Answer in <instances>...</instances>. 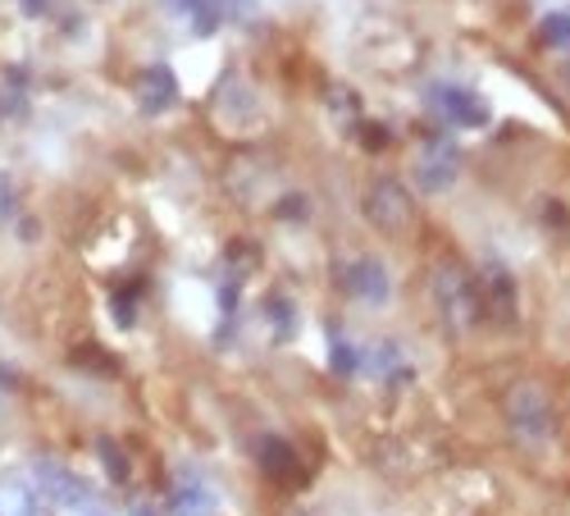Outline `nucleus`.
Here are the masks:
<instances>
[{"mask_svg": "<svg viewBox=\"0 0 570 516\" xmlns=\"http://www.w3.org/2000/svg\"><path fill=\"white\" fill-rule=\"evenodd\" d=\"M502 411H507L511 439H515L520 448H543V444H552V435H557L552 398H548L534 380L511 384V389H507V398H502Z\"/></svg>", "mask_w": 570, "mask_h": 516, "instance_id": "f257e3e1", "label": "nucleus"}, {"mask_svg": "<svg viewBox=\"0 0 570 516\" xmlns=\"http://www.w3.org/2000/svg\"><path fill=\"white\" fill-rule=\"evenodd\" d=\"M434 302H439V311H443V320L452 324V330H465V324L484 320L480 284H474V279L465 270H456V265H443L434 274Z\"/></svg>", "mask_w": 570, "mask_h": 516, "instance_id": "f03ea898", "label": "nucleus"}, {"mask_svg": "<svg viewBox=\"0 0 570 516\" xmlns=\"http://www.w3.org/2000/svg\"><path fill=\"white\" fill-rule=\"evenodd\" d=\"M430 110H434L443 124H452V128H484V124L493 119L489 101L480 97V91L461 87V82H434V87H430Z\"/></svg>", "mask_w": 570, "mask_h": 516, "instance_id": "7ed1b4c3", "label": "nucleus"}, {"mask_svg": "<svg viewBox=\"0 0 570 516\" xmlns=\"http://www.w3.org/2000/svg\"><path fill=\"white\" fill-rule=\"evenodd\" d=\"M365 215H370L374 228L402 233V228L411 224L415 206H411V193H406L397 178H374V183L365 187Z\"/></svg>", "mask_w": 570, "mask_h": 516, "instance_id": "20e7f679", "label": "nucleus"}, {"mask_svg": "<svg viewBox=\"0 0 570 516\" xmlns=\"http://www.w3.org/2000/svg\"><path fill=\"white\" fill-rule=\"evenodd\" d=\"M461 174V152L448 143V137H434L415 152V183L420 193H448Z\"/></svg>", "mask_w": 570, "mask_h": 516, "instance_id": "39448f33", "label": "nucleus"}, {"mask_svg": "<svg viewBox=\"0 0 570 516\" xmlns=\"http://www.w3.org/2000/svg\"><path fill=\"white\" fill-rule=\"evenodd\" d=\"M338 279H343V289L365 306H384L393 298V279H389V270H384L379 256H352L338 270Z\"/></svg>", "mask_w": 570, "mask_h": 516, "instance_id": "423d86ee", "label": "nucleus"}, {"mask_svg": "<svg viewBox=\"0 0 570 516\" xmlns=\"http://www.w3.org/2000/svg\"><path fill=\"white\" fill-rule=\"evenodd\" d=\"M32 485L46 494V503H60V507H87V503H91V485L78 480L69 466H60V461H51V457H41V461L32 466Z\"/></svg>", "mask_w": 570, "mask_h": 516, "instance_id": "0eeeda50", "label": "nucleus"}, {"mask_svg": "<svg viewBox=\"0 0 570 516\" xmlns=\"http://www.w3.org/2000/svg\"><path fill=\"white\" fill-rule=\"evenodd\" d=\"M256 461H261V471L274 480V485H302V457L293 452L288 439H278V435H265L256 444Z\"/></svg>", "mask_w": 570, "mask_h": 516, "instance_id": "6e6552de", "label": "nucleus"}, {"mask_svg": "<svg viewBox=\"0 0 570 516\" xmlns=\"http://www.w3.org/2000/svg\"><path fill=\"white\" fill-rule=\"evenodd\" d=\"M174 101H178V78H174V69H169V65L141 69V78H137V106H141V115H165Z\"/></svg>", "mask_w": 570, "mask_h": 516, "instance_id": "1a4fd4ad", "label": "nucleus"}, {"mask_svg": "<svg viewBox=\"0 0 570 516\" xmlns=\"http://www.w3.org/2000/svg\"><path fill=\"white\" fill-rule=\"evenodd\" d=\"M480 302H484V315L489 320H511L515 315V284L502 265H489V279L480 289Z\"/></svg>", "mask_w": 570, "mask_h": 516, "instance_id": "9d476101", "label": "nucleus"}, {"mask_svg": "<svg viewBox=\"0 0 570 516\" xmlns=\"http://www.w3.org/2000/svg\"><path fill=\"white\" fill-rule=\"evenodd\" d=\"M46 494L32 480H14V485H0V516H51L46 512Z\"/></svg>", "mask_w": 570, "mask_h": 516, "instance_id": "9b49d317", "label": "nucleus"}, {"mask_svg": "<svg viewBox=\"0 0 570 516\" xmlns=\"http://www.w3.org/2000/svg\"><path fill=\"white\" fill-rule=\"evenodd\" d=\"M169 512L174 516H210L215 512V498H210V489L202 485V480H178V489H174V498H169Z\"/></svg>", "mask_w": 570, "mask_h": 516, "instance_id": "f8f14e48", "label": "nucleus"}, {"mask_svg": "<svg viewBox=\"0 0 570 516\" xmlns=\"http://www.w3.org/2000/svg\"><path fill=\"white\" fill-rule=\"evenodd\" d=\"M178 10L187 14V23H193L197 37H210L224 23V6H219V0H178Z\"/></svg>", "mask_w": 570, "mask_h": 516, "instance_id": "ddd939ff", "label": "nucleus"}, {"mask_svg": "<svg viewBox=\"0 0 570 516\" xmlns=\"http://www.w3.org/2000/svg\"><path fill=\"white\" fill-rule=\"evenodd\" d=\"M534 37H539L543 51H570V10H552V14H543L539 28H534Z\"/></svg>", "mask_w": 570, "mask_h": 516, "instance_id": "4468645a", "label": "nucleus"}, {"mask_svg": "<svg viewBox=\"0 0 570 516\" xmlns=\"http://www.w3.org/2000/svg\"><path fill=\"white\" fill-rule=\"evenodd\" d=\"M361 366H370L374 374H384V380H406V374H411V370H406L411 361H406L393 343H379L370 357H361Z\"/></svg>", "mask_w": 570, "mask_h": 516, "instance_id": "2eb2a0df", "label": "nucleus"}, {"mask_svg": "<svg viewBox=\"0 0 570 516\" xmlns=\"http://www.w3.org/2000/svg\"><path fill=\"white\" fill-rule=\"evenodd\" d=\"M97 457H101V466L110 471L115 485H128V457H124V448L115 439H97Z\"/></svg>", "mask_w": 570, "mask_h": 516, "instance_id": "dca6fc26", "label": "nucleus"}, {"mask_svg": "<svg viewBox=\"0 0 570 516\" xmlns=\"http://www.w3.org/2000/svg\"><path fill=\"white\" fill-rule=\"evenodd\" d=\"M328 366H334V374H356V366H361V352H356L352 343L334 339V348H328Z\"/></svg>", "mask_w": 570, "mask_h": 516, "instance_id": "f3484780", "label": "nucleus"}, {"mask_svg": "<svg viewBox=\"0 0 570 516\" xmlns=\"http://www.w3.org/2000/svg\"><path fill=\"white\" fill-rule=\"evenodd\" d=\"M265 311L278 320V339H293V330H297V315H293V306L283 302V298H269V302H265Z\"/></svg>", "mask_w": 570, "mask_h": 516, "instance_id": "a211bd4d", "label": "nucleus"}, {"mask_svg": "<svg viewBox=\"0 0 570 516\" xmlns=\"http://www.w3.org/2000/svg\"><path fill=\"white\" fill-rule=\"evenodd\" d=\"M356 133H361L365 152H384L389 147V128L384 124H356Z\"/></svg>", "mask_w": 570, "mask_h": 516, "instance_id": "6ab92c4d", "label": "nucleus"}]
</instances>
